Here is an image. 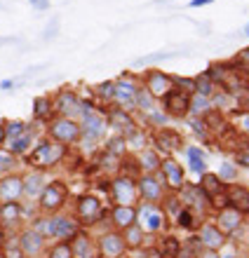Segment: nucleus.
<instances>
[{
    "label": "nucleus",
    "mask_w": 249,
    "mask_h": 258,
    "mask_svg": "<svg viewBox=\"0 0 249 258\" xmlns=\"http://www.w3.org/2000/svg\"><path fill=\"white\" fill-rule=\"evenodd\" d=\"M3 124H5L7 141H12V139H17V136H21L24 132L31 129V122H24V120H3Z\"/></svg>",
    "instance_id": "nucleus-33"
},
{
    "label": "nucleus",
    "mask_w": 249,
    "mask_h": 258,
    "mask_svg": "<svg viewBox=\"0 0 249 258\" xmlns=\"http://www.w3.org/2000/svg\"><path fill=\"white\" fill-rule=\"evenodd\" d=\"M233 66H235V68H240L242 73H249V47L240 52V56H237V59H235V63H233Z\"/></svg>",
    "instance_id": "nucleus-47"
},
{
    "label": "nucleus",
    "mask_w": 249,
    "mask_h": 258,
    "mask_svg": "<svg viewBox=\"0 0 249 258\" xmlns=\"http://www.w3.org/2000/svg\"><path fill=\"white\" fill-rule=\"evenodd\" d=\"M237 164H242V167L249 169V153H240V155H237Z\"/></svg>",
    "instance_id": "nucleus-52"
},
{
    "label": "nucleus",
    "mask_w": 249,
    "mask_h": 258,
    "mask_svg": "<svg viewBox=\"0 0 249 258\" xmlns=\"http://www.w3.org/2000/svg\"><path fill=\"white\" fill-rule=\"evenodd\" d=\"M216 176L221 178L223 183L228 185L230 181H235V176H237V169H235V164H230V162H223L221 164V171L216 174Z\"/></svg>",
    "instance_id": "nucleus-41"
},
{
    "label": "nucleus",
    "mask_w": 249,
    "mask_h": 258,
    "mask_svg": "<svg viewBox=\"0 0 249 258\" xmlns=\"http://www.w3.org/2000/svg\"><path fill=\"white\" fill-rule=\"evenodd\" d=\"M96 251H99V258H122L125 251H127V244H125L122 232L106 230L104 235H99V239H96Z\"/></svg>",
    "instance_id": "nucleus-12"
},
{
    "label": "nucleus",
    "mask_w": 249,
    "mask_h": 258,
    "mask_svg": "<svg viewBox=\"0 0 249 258\" xmlns=\"http://www.w3.org/2000/svg\"><path fill=\"white\" fill-rule=\"evenodd\" d=\"M176 223L181 225V228H193L195 225V214L190 209H181L176 214Z\"/></svg>",
    "instance_id": "nucleus-43"
},
{
    "label": "nucleus",
    "mask_w": 249,
    "mask_h": 258,
    "mask_svg": "<svg viewBox=\"0 0 249 258\" xmlns=\"http://www.w3.org/2000/svg\"><path fill=\"white\" fill-rule=\"evenodd\" d=\"M47 139L64 146H75L80 141V122L71 120V117H59L54 115L47 122Z\"/></svg>",
    "instance_id": "nucleus-6"
},
{
    "label": "nucleus",
    "mask_w": 249,
    "mask_h": 258,
    "mask_svg": "<svg viewBox=\"0 0 249 258\" xmlns=\"http://www.w3.org/2000/svg\"><path fill=\"white\" fill-rule=\"evenodd\" d=\"M212 108H214V106H212V99H207V96H200V94H193V96H190V110H188V113H193L195 117L209 113Z\"/></svg>",
    "instance_id": "nucleus-35"
},
{
    "label": "nucleus",
    "mask_w": 249,
    "mask_h": 258,
    "mask_svg": "<svg viewBox=\"0 0 249 258\" xmlns=\"http://www.w3.org/2000/svg\"><path fill=\"white\" fill-rule=\"evenodd\" d=\"M202 242V246H207V249H212V251H219L221 246H226V235H223L219 228H216L214 223H205L200 230V237H197Z\"/></svg>",
    "instance_id": "nucleus-26"
},
{
    "label": "nucleus",
    "mask_w": 249,
    "mask_h": 258,
    "mask_svg": "<svg viewBox=\"0 0 249 258\" xmlns=\"http://www.w3.org/2000/svg\"><path fill=\"white\" fill-rule=\"evenodd\" d=\"M82 228L73 218V214H54L45 216V239L54 242H71Z\"/></svg>",
    "instance_id": "nucleus-4"
},
{
    "label": "nucleus",
    "mask_w": 249,
    "mask_h": 258,
    "mask_svg": "<svg viewBox=\"0 0 249 258\" xmlns=\"http://www.w3.org/2000/svg\"><path fill=\"white\" fill-rule=\"evenodd\" d=\"M10 42H14V38H0V47H3V45H10Z\"/></svg>",
    "instance_id": "nucleus-57"
},
{
    "label": "nucleus",
    "mask_w": 249,
    "mask_h": 258,
    "mask_svg": "<svg viewBox=\"0 0 249 258\" xmlns=\"http://www.w3.org/2000/svg\"><path fill=\"white\" fill-rule=\"evenodd\" d=\"M24 197V178L21 174H5L0 176V202H21Z\"/></svg>",
    "instance_id": "nucleus-16"
},
{
    "label": "nucleus",
    "mask_w": 249,
    "mask_h": 258,
    "mask_svg": "<svg viewBox=\"0 0 249 258\" xmlns=\"http://www.w3.org/2000/svg\"><path fill=\"white\" fill-rule=\"evenodd\" d=\"M71 251H73V258H99V251H96V242L94 237L89 235L87 230H80L71 242Z\"/></svg>",
    "instance_id": "nucleus-18"
},
{
    "label": "nucleus",
    "mask_w": 249,
    "mask_h": 258,
    "mask_svg": "<svg viewBox=\"0 0 249 258\" xmlns=\"http://www.w3.org/2000/svg\"><path fill=\"white\" fill-rule=\"evenodd\" d=\"M214 225L223 235H233V232H237V228L242 225V214L235 211L233 207H223V209L219 211V216H216Z\"/></svg>",
    "instance_id": "nucleus-21"
},
{
    "label": "nucleus",
    "mask_w": 249,
    "mask_h": 258,
    "mask_svg": "<svg viewBox=\"0 0 249 258\" xmlns=\"http://www.w3.org/2000/svg\"><path fill=\"white\" fill-rule=\"evenodd\" d=\"M57 31H59V17H52V19L47 21L45 31H42V40H52L54 35H57Z\"/></svg>",
    "instance_id": "nucleus-45"
},
{
    "label": "nucleus",
    "mask_w": 249,
    "mask_h": 258,
    "mask_svg": "<svg viewBox=\"0 0 249 258\" xmlns=\"http://www.w3.org/2000/svg\"><path fill=\"white\" fill-rule=\"evenodd\" d=\"M169 54H151V56H143L139 61H134V66H143V63H151V61H162V59H167Z\"/></svg>",
    "instance_id": "nucleus-50"
},
{
    "label": "nucleus",
    "mask_w": 249,
    "mask_h": 258,
    "mask_svg": "<svg viewBox=\"0 0 249 258\" xmlns=\"http://www.w3.org/2000/svg\"><path fill=\"white\" fill-rule=\"evenodd\" d=\"M104 115H106L108 127L118 129V136H122V139H134V136L139 134V127H136L134 117L129 115V110H122L115 106V108L106 110Z\"/></svg>",
    "instance_id": "nucleus-13"
},
{
    "label": "nucleus",
    "mask_w": 249,
    "mask_h": 258,
    "mask_svg": "<svg viewBox=\"0 0 249 258\" xmlns=\"http://www.w3.org/2000/svg\"><path fill=\"white\" fill-rule=\"evenodd\" d=\"M146 92H148L153 99H162L165 94H169L174 89V82H172V75L162 73L158 68H151L143 73V85H141Z\"/></svg>",
    "instance_id": "nucleus-14"
},
{
    "label": "nucleus",
    "mask_w": 249,
    "mask_h": 258,
    "mask_svg": "<svg viewBox=\"0 0 249 258\" xmlns=\"http://www.w3.org/2000/svg\"><path fill=\"white\" fill-rule=\"evenodd\" d=\"M165 253H167V256H176V253H179V242H176V237L165 239Z\"/></svg>",
    "instance_id": "nucleus-48"
},
{
    "label": "nucleus",
    "mask_w": 249,
    "mask_h": 258,
    "mask_svg": "<svg viewBox=\"0 0 249 258\" xmlns=\"http://www.w3.org/2000/svg\"><path fill=\"white\" fill-rule=\"evenodd\" d=\"M33 143H35V129H33V124H31V129H28V132H24V134L17 136V139H12V141H7L5 148L10 150L14 157H19V160H21L28 150L33 148Z\"/></svg>",
    "instance_id": "nucleus-24"
},
{
    "label": "nucleus",
    "mask_w": 249,
    "mask_h": 258,
    "mask_svg": "<svg viewBox=\"0 0 249 258\" xmlns=\"http://www.w3.org/2000/svg\"><path fill=\"white\" fill-rule=\"evenodd\" d=\"M19 164H21L19 157H14L7 148H0V176H5V174H14Z\"/></svg>",
    "instance_id": "nucleus-31"
},
{
    "label": "nucleus",
    "mask_w": 249,
    "mask_h": 258,
    "mask_svg": "<svg viewBox=\"0 0 249 258\" xmlns=\"http://www.w3.org/2000/svg\"><path fill=\"white\" fill-rule=\"evenodd\" d=\"M181 200H179V197H167V200H165V209L162 211H167V214H165V218L167 216H174L176 218V214H179V211H181Z\"/></svg>",
    "instance_id": "nucleus-44"
},
{
    "label": "nucleus",
    "mask_w": 249,
    "mask_h": 258,
    "mask_svg": "<svg viewBox=\"0 0 249 258\" xmlns=\"http://www.w3.org/2000/svg\"><path fill=\"white\" fill-rule=\"evenodd\" d=\"M24 221V207L21 202H0V228L7 232L17 230Z\"/></svg>",
    "instance_id": "nucleus-17"
},
{
    "label": "nucleus",
    "mask_w": 249,
    "mask_h": 258,
    "mask_svg": "<svg viewBox=\"0 0 249 258\" xmlns=\"http://www.w3.org/2000/svg\"><path fill=\"white\" fill-rule=\"evenodd\" d=\"M134 223H136V209L134 207H118V204H115L113 211H111V225H113V230L122 232Z\"/></svg>",
    "instance_id": "nucleus-25"
},
{
    "label": "nucleus",
    "mask_w": 249,
    "mask_h": 258,
    "mask_svg": "<svg viewBox=\"0 0 249 258\" xmlns=\"http://www.w3.org/2000/svg\"><path fill=\"white\" fill-rule=\"evenodd\" d=\"M153 143L162 150H176L181 146V136H179V132H174V129L162 127L160 132L153 136Z\"/></svg>",
    "instance_id": "nucleus-29"
},
{
    "label": "nucleus",
    "mask_w": 249,
    "mask_h": 258,
    "mask_svg": "<svg viewBox=\"0 0 249 258\" xmlns=\"http://www.w3.org/2000/svg\"><path fill=\"white\" fill-rule=\"evenodd\" d=\"M134 108L136 110H143V113H151V110H155V99L146 92V89L139 85V89H136V96H134Z\"/></svg>",
    "instance_id": "nucleus-34"
},
{
    "label": "nucleus",
    "mask_w": 249,
    "mask_h": 258,
    "mask_svg": "<svg viewBox=\"0 0 249 258\" xmlns=\"http://www.w3.org/2000/svg\"><path fill=\"white\" fill-rule=\"evenodd\" d=\"M190 110V96L179 92V89H172L169 94L162 96V113L167 117H174V120H181V117L188 115Z\"/></svg>",
    "instance_id": "nucleus-15"
},
{
    "label": "nucleus",
    "mask_w": 249,
    "mask_h": 258,
    "mask_svg": "<svg viewBox=\"0 0 249 258\" xmlns=\"http://www.w3.org/2000/svg\"><path fill=\"white\" fill-rule=\"evenodd\" d=\"M162 176H165V183L172 188V190H181L186 185V174H183V167L176 160H165L160 162Z\"/></svg>",
    "instance_id": "nucleus-20"
},
{
    "label": "nucleus",
    "mask_w": 249,
    "mask_h": 258,
    "mask_svg": "<svg viewBox=\"0 0 249 258\" xmlns=\"http://www.w3.org/2000/svg\"><path fill=\"white\" fill-rule=\"evenodd\" d=\"M7 143V136H5V124H3V120H0V148H5Z\"/></svg>",
    "instance_id": "nucleus-54"
},
{
    "label": "nucleus",
    "mask_w": 249,
    "mask_h": 258,
    "mask_svg": "<svg viewBox=\"0 0 249 258\" xmlns=\"http://www.w3.org/2000/svg\"><path fill=\"white\" fill-rule=\"evenodd\" d=\"M94 96L99 99V101H106V103L113 101V80L99 82V85L94 87Z\"/></svg>",
    "instance_id": "nucleus-39"
},
{
    "label": "nucleus",
    "mask_w": 249,
    "mask_h": 258,
    "mask_svg": "<svg viewBox=\"0 0 249 258\" xmlns=\"http://www.w3.org/2000/svg\"><path fill=\"white\" fill-rule=\"evenodd\" d=\"M139 89L136 78H132L129 73L120 75L118 80H113V101L118 103V108L122 110H134V96Z\"/></svg>",
    "instance_id": "nucleus-9"
},
{
    "label": "nucleus",
    "mask_w": 249,
    "mask_h": 258,
    "mask_svg": "<svg viewBox=\"0 0 249 258\" xmlns=\"http://www.w3.org/2000/svg\"><path fill=\"white\" fill-rule=\"evenodd\" d=\"M21 178H24V197H26V200H38L40 190L45 188V183H47L45 171L28 169L26 174H21Z\"/></svg>",
    "instance_id": "nucleus-23"
},
{
    "label": "nucleus",
    "mask_w": 249,
    "mask_h": 258,
    "mask_svg": "<svg viewBox=\"0 0 249 258\" xmlns=\"http://www.w3.org/2000/svg\"><path fill=\"white\" fill-rule=\"evenodd\" d=\"M195 94L207 96V99H212V96L216 94V85H214L212 80H209V78H207L205 73L197 75V78H195Z\"/></svg>",
    "instance_id": "nucleus-37"
},
{
    "label": "nucleus",
    "mask_w": 249,
    "mask_h": 258,
    "mask_svg": "<svg viewBox=\"0 0 249 258\" xmlns=\"http://www.w3.org/2000/svg\"><path fill=\"white\" fill-rule=\"evenodd\" d=\"M31 5L38 10V12H45V10H49V0H28Z\"/></svg>",
    "instance_id": "nucleus-51"
},
{
    "label": "nucleus",
    "mask_w": 249,
    "mask_h": 258,
    "mask_svg": "<svg viewBox=\"0 0 249 258\" xmlns=\"http://www.w3.org/2000/svg\"><path fill=\"white\" fill-rule=\"evenodd\" d=\"M0 258H5V251H3V249H0Z\"/></svg>",
    "instance_id": "nucleus-59"
},
{
    "label": "nucleus",
    "mask_w": 249,
    "mask_h": 258,
    "mask_svg": "<svg viewBox=\"0 0 249 258\" xmlns=\"http://www.w3.org/2000/svg\"><path fill=\"white\" fill-rule=\"evenodd\" d=\"M197 188L205 192V197L209 200V204H212V202L216 204V200H219V197L226 195V188H228V185L223 183L216 174H209V171H207V174H202L200 185H197Z\"/></svg>",
    "instance_id": "nucleus-22"
},
{
    "label": "nucleus",
    "mask_w": 249,
    "mask_h": 258,
    "mask_svg": "<svg viewBox=\"0 0 249 258\" xmlns=\"http://www.w3.org/2000/svg\"><path fill=\"white\" fill-rule=\"evenodd\" d=\"M242 129H244V132H249V113L242 117Z\"/></svg>",
    "instance_id": "nucleus-56"
},
{
    "label": "nucleus",
    "mask_w": 249,
    "mask_h": 258,
    "mask_svg": "<svg viewBox=\"0 0 249 258\" xmlns=\"http://www.w3.org/2000/svg\"><path fill=\"white\" fill-rule=\"evenodd\" d=\"M7 237H10V232H7V230H3V228H0V249H5V244H7V242H10V239H7Z\"/></svg>",
    "instance_id": "nucleus-53"
},
{
    "label": "nucleus",
    "mask_w": 249,
    "mask_h": 258,
    "mask_svg": "<svg viewBox=\"0 0 249 258\" xmlns=\"http://www.w3.org/2000/svg\"><path fill=\"white\" fill-rule=\"evenodd\" d=\"M14 244L19 246L28 258H40L42 253H45V249H47V239L42 237V235H38V232L28 225V228H19Z\"/></svg>",
    "instance_id": "nucleus-10"
},
{
    "label": "nucleus",
    "mask_w": 249,
    "mask_h": 258,
    "mask_svg": "<svg viewBox=\"0 0 249 258\" xmlns=\"http://www.w3.org/2000/svg\"><path fill=\"white\" fill-rule=\"evenodd\" d=\"M136 221H139V228L143 232H160L165 228V211L158 207V204L143 202L139 209H136Z\"/></svg>",
    "instance_id": "nucleus-11"
},
{
    "label": "nucleus",
    "mask_w": 249,
    "mask_h": 258,
    "mask_svg": "<svg viewBox=\"0 0 249 258\" xmlns=\"http://www.w3.org/2000/svg\"><path fill=\"white\" fill-rule=\"evenodd\" d=\"M122 237H125V244L127 246H139L141 244V237H143V230L139 225H129L127 230H122Z\"/></svg>",
    "instance_id": "nucleus-38"
},
{
    "label": "nucleus",
    "mask_w": 249,
    "mask_h": 258,
    "mask_svg": "<svg viewBox=\"0 0 249 258\" xmlns=\"http://www.w3.org/2000/svg\"><path fill=\"white\" fill-rule=\"evenodd\" d=\"M42 258H73V251L68 242H54L49 249H45Z\"/></svg>",
    "instance_id": "nucleus-36"
},
{
    "label": "nucleus",
    "mask_w": 249,
    "mask_h": 258,
    "mask_svg": "<svg viewBox=\"0 0 249 258\" xmlns=\"http://www.w3.org/2000/svg\"><path fill=\"white\" fill-rule=\"evenodd\" d=\"M139 164L146 169V174H155V171L160 169V157H158L155 148H146V150H143L141 155H139Z\"/></svg>",
    "instance_id": "nucleus-32"
},
{
    "label": "nucleus",
    "mask_w": 249,
    "mask_h": 258,
    "mask_svg": "<svg viewBox=\"0 0 249 258\" xmlns=\"http://www.w3.org/2000/svg\"><path fill=\"white\" fill-rule=\"evenodd\" d=\"M136 190L151 204H158L162 200V195H165V192H162V183H158L155 174H143V176L136 181Z\"/></svg>",
    "instance_id": "nucleus-19"
},
{
    "label": "nucleus",
    "mask_w": 249,
    "mask_h": 258,
    "mask_svg": "<svg viewBox=\"0 0 249 258\" xmlns=\"http://www.w3.org/2000/svg\"><path fill=\"white\" fill-rule=\"evenodd\" d=\"M209 3H214V0H190V7H205Z\"/></svg>",
    "instance_id": "nucleus-55"
},
{
    "label": "nucleus",
    "mask_w": 249,
    "mask_h": 258,
    "mask_svg": "<svg viewBox=\"0 0 249 258\" xmlns=\"http://www.w3.org/2000/svg\"><path fill=\"white\" fill-rule=\"evenodd\" d=\"M108 192H111V200H113L118 207H134L139 190H136V181L132 176H118L111 181L108 185Z\"/></svg>",
    "instance_id": "nucleus-8"
},
{
    "label": "nucleus",
    "mask_w": 249,
    "mask_h": 258,
    "mask_svg": "<svg viewBox=\"0 0 249 258\" xmlns=\"http://www.w3.org/2000/svg\"><path fill=\"white\" fill-rule=\"evenodd\" d=\"M73 218L78 221V225L82 230L92 228V225H96L104 218V202L96 195H92V192L78 195L73 204Z\"/></svg>",
    "instance_id": "nucleus-3"
},
{
    "label": "nucleus",
    "mask_w": 249,
    "mask_h": 258,
    "mask_svg": "<svg viewBox=\"0 0 249 258\" xmlns=\"http://www.w3.org/2000/svg\"><path fill=\"white\" fill-rule=\"evenodd\" d=\"M54 117V103L49 94H40L33 99V120L35 122L47 124L49 120Z\"/></svg>",
    "instance_id": "nucleus-27"
},
{
    "label": "nucleus",
    "mask_w": 249,
    "mask_h": 258,
    "mask_svg": "<svg viewBox=\"0 0 249 258\" xmlns=\"http://www.w3.org/2000/svg\"><path fill=\"white\" fill-rule=\"evenodd\" d=\"M190 127L195 129V134L200 136V139H207V132H205V122H202L200 117H193V122H190Z\"/></svg>",
    "instance_id": "nucleus-49"
},
{
    "label": "nucleus",
    "mask_w": 249,
    "mask_h": 258,
    "mask_svg": "<svg viewBox=\"0 0 249 258\" xmlns=\"http://www.w3.org/2000/svg\"><path fill=\"white\" fill-rule=\"evenodd\" d=\"M172 82H174V89H179V92H183V94H188V96L195 94V80H193V78H181V75H174V78H172Z\"/></svg>",
    "instance_id": "nucleus-40"
},
{
    "label": "nucleus",
    "mask_w": 249,
    "mask_h": 258,
    "mask_svg": "<svg viewBox=\"0 0 249 258\" xmlns=\"http://www.w3.org/2000/svg\"><path fill=\"white\" fill-rule=\"evenodd\" d=\"M188 162H190V169L195 171V174H207V160H205V153H202L197 146H190L188 150Z\"/></svg>",
    "instance_id": "nucleus-30"
},
{
    "label": "nucleus",
    "mask_w": 249,
    "mask_h": 258,
    "mask_svg": "<svg viewBox=\"0 0 249 258\" xmlns=\"http://www.w3.org/2000/svg\"><path fill=\"white\" fill-rule=\"evenodd\" d=\"M3 251H5V258H28L26 253H24V251L19 249V246L14 244V242H7Z\"/></svg>",
    "instance_id": "nucleus-46"
},
{
    "label": "nucleus",
    "mask_w": 249,
    "mask_h": 258,
    "mask_svg": "<svg viewBox=\"0 0 249 258\" xmlns=\"http://www.w3.org/2000/svg\"><path fill=\"white\" fill-rule=\"evenodd\" d=\"M52 103H54V115L80 120V94L75 89H71V87L59 89L52 96Z\"/></svg>",
    "instance_id": "nucleus-7"
},
{
    "label": "nucleus",
    "mask_w": 249,
    "mask_h": 258,
    "mask_svg": "<svg viewBox=\"0 0 249 258\" xmlns=\"http://www.w3.org/2000/svg\"><path fill=\"white\" fill-rule=\"evenodd\" d=\"M221 258H235V256H233V253H230V256H221Z\"/></svg>",
    "instance_id": "nucleus-60"
},
{
    "label": "nucleus",
    "mask_w": 249,
    "mask_h": 258,
    "mask_svg": "<svg viewBox=\"0 0 249 258\" xmlns=\"http://www.w3.org/2000/svg\"><path fill=\"white\" fill-rule=\"evenodd\" d=\"M106 153L120 157L122 153H125V139H122V136H113V139L106 143Z\"/></svg>",
    "instance_id": "nucleus-42"
},
{
    "label": "nucleus",
    "mask_w": 249,
    "mask_h": 258,
    "mask_svg": "<svg viewBox=\"0 0 249 258\" xmlns=\"http://www.w3.org/2000/svg\"><path fill=\"white\" fill-rule=\"evenodd\" d=\"M66 204H68V185L61 178L47 181L45 188L40 190V195H38V200H35V207H38V211H40L42 216L61 214Z\"/></svg>",
    "instance_id": "nucleus-2"
},
{
    "label": "nucleus",
    "mask_w": 249,
    "mask_h": 258,
    "mask_svg": "<svg viewBox=\"0 0 249 258\" xmlns=\"http://www.w3.org/2000/svg\"><path fill=\"white\" fill-rule=\"evenodd\" d=\"M80 141L85 148H94L96 143L106 136V129H108V122H106V115L94 110V113H87V115H82L80 120Z\"/></svg>",
    "instance_id": "nucleus-5"
},
{
    "label": "nucleus",
    "mask_w": 249,
    "mask_h": 258,
    "mask_svg": "<svg viewBox=\"0 0 249 258\" xmlns=\"http://www.w3.org/2000/svg\"><path fill=\"white\" fill-rule=\"evenodd\" d=\"M242 33H244V35H247V38H249V21H247V26L242 28Z\"/></svg>",
    "instance_id": "nucleus-58"
},
{
    "label": "nucleus",
    "mask_w": 249,
    "mask_h": 258,
    "mask_svg": "<svg viewBox=\"0 0 249 258\" xmlns=\"http://www.w3.org/2000/svg\"><path fill=\"white\" fill-rule=\"evenodd\" d=\"M226 202H230L228 207H233L235 211L244 214V211H249V190L242 185H228L226 188Z\"/></svg>",
    "instance_id": "nucleus-28"
},
{
    "label": "nucleus",
    "mask_w": 249,
    "mask_h": 258,
    "mask_svg": "<svg viewBox=\"0 0 249 258\" xmlns=\"http://www.w3.org/2000/svg\"><path fill=\"white\" fill-rule=\"evenodd\" d=\"M66 155H68V146L52 141L47 136H42V139H35L33 148L28 150L21 160H24V164H26L28 169L47 171V169H52V167L64 162Z\"/></svg>",
    "instance_id": "nucleus-1"
}]
</instances>
